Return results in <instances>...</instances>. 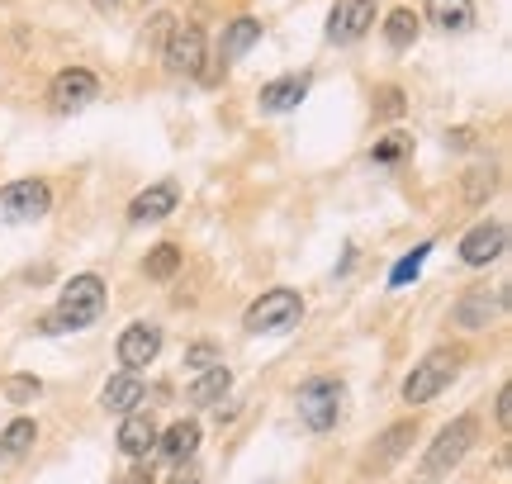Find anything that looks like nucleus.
<instances>
[{"label":"nucleus","mask_w":512,"mask_h":484,"mask_svg":"<svg viewBox=\"0 0 512 484\" xmlns=\"http://www.w3.org/2000/svg\"><path fill=\"white\" fill-rule=\"evenodd\" d=\"M427 252H432V242H422L413 257H403L399 266H394V276H389V285H413L418 280V271H422V261H427Z\"/></svg>","instance_id":"b1692460"},{"label":"nucleus","mask_w":512,"mask_h":484,"mask_svg":"<svg viewBox=\"0 0 512 484\" xmlns=\"http://www.w3.org/2000/svg\"><path fill=\"white\" fill-rule=\"evenodd\" d=\"M337 413H342V380L313 375V380L299 385V418H304L313 432L337 428Z\"/></svg>","instance_id":"f03ea898"},{"label":"nucleus","mask_w":512,"mask_h":484,"mask_svg":"<svg viewBox=\"0 0 512 484\" xmlns=\"http://www.w3.org/2000/svg\"><path fill=\"white\" fill-rule=\"evenodd\" d=\"M34 437H38L34 423H29V418H15L10 428L0 432V456H24V451L34 447Z\"/></svg>","instance_id":"5701e85b"},{"label":"nucleus","mask_w":512,"mask_h":484,"mask_svg":"<svg viewBox=\"0 0 512 484\" xmlns=\"http://www.w3.org/2000/svg\"><path fill=\"white\" fill-rule=\"evenodd\" d=\"M313 86V76L309 72H299V76H280V81H271L266 91H261V114H285L294 110L304 95H309Z\"/></svg>","instance_id":"f8f14e48"},{"label":"nucleus","mask_w":512,"mask_h":484,"mask_svg":"<svg viewBox=\"0 0 512 484\" xmlns=\"http://www.w3.org/2000/svg\"><path fill=\"white\" fill-rule=\"evenodd\" d=\"M252 43H261V19H252V15H242V19H233L228 29H223V62H233V57H242Z\"/></svg>","instance_id":"aec40b11"},{"label":"nucleus","mask_w":512,"mask_h":484,"mask_svg":"<svg viewBox=\"0 0 512 484\" xmlns=\"http://www.w3.org/2000/svg\"><path fill=\"white\" fill-rule=\"evenodd\" d=\"M498 428H503V432L512 428V390L498 394Z\"/></svg>","instance_id":"2f4dec72"},{"label":"nucleus","mask_w":512,"mask_h":484,"mask_svg":"<svg viewBox=\"0 0 512 484\" xmlns=\"http://www.w3.org/2000/svg\"><path fill=\"white\" fill-rule=\"evenodd\" d=\"M427 15H432L437 29L460 34V29H470V24H475V5H470V0H427Z\"/></svg>","instance_id":"f3484780"},{"label":"nucleus","mask_w":512,"mask_h":484,"mask_svg":"<svg viewBox=\"0 0 512 484\" xmlns=\"http://www.w3.org/2000/svg\"><path fill=\"white\" fill-rule=\"evenodd\" d=\"M157 451H162V461H171V466L195 461V451H200V428H195V423H176V428L157 432Z\"/></svg>","instance_id":"2eb2a0df"},{"label":"nucleus","mask_w":512,"mask_h":484,"mask_svg":"<svg viewBox=\"0 0 512 484\" xmlns=\"http://www.w3.org/2000/svg\"><path fill=\"white\" fill-rule=\"evenodd\" d=\"M299 318H304V299L294 295V290H266L247 309V333H285Z\"/></svg>","instance_id":"39448f33"},{"label":"nucleus","mask_w":512,"mask_h":484,"mask_svg":"<svg viewBox=\"0 0 512 484\" xmlns=\"http://www.w3.org/2000/svg\"><path fill=\"white\" fill-rule=\"evenodd\" d=\"M171 484H200V466H195V461H181L176 475H171Z\"/></svg>","instance_id":"7c9ffc66"},{"label":"nucleus","mask_w":512,"mask_h":484,"mask_svg":"<svg viewBox=\"0 0 512 484\" xmlns=\"http://www.w3.org/2000/svg\"><path fill=\"white\" fill-rule=\"evenodd\" d=\"M176 209V186L162 181V186H147L143 195H133V205H128V219L133 224H147V219H166Z\"/></svg>","instance_id":"dca6fc26"},{"label":"nucleus","mask_w":512,"mask_h":484,"mask_svg":"<svg viewBox=\"0 0 512 484\" xmlns=\"http://www.w3.org/2000/svg\"><path fill=\"white\" fill-rule=\"evenodd\" d=\"M53 209V190L48 181H34V176H24V181H10V186L0 190V219H10V224H34Z\"/></svg>","instance_id":"20e7f679"},{"label":"nucleus","mask_w":512,"mask_h":484,"mask_svg":"<svg viewBox=\"0 0 512 484\" xmlns=\"http://www.w3.org/2000/svg\"><path fill=\"white\" fill-rule=\"evenodd\" d=\"M494 309H503V299H489V295H465L456 304V323L460 328H484V323H489V318H494Z\"/></svg>","instance_id":"4be33fe9"},{"label":"nucleus","mask_w":512,"mask_h":484,"mask_svg":"<svg viewBox=\"0 0 512 484\" xmlns=\"http://www.w3.org/2000/svg\"><path fill=\"white\" fill-rule=\"evenodd\" d=\"M456 371H460V361H456V352H427L408 371V380H403V399L408 404H427V399H437L451 380H456Z\"/></svg>","instance_id":"7ed1b4c3"},{"label":"nucleus","mask_w":512,"mask_h":484,"mask_svg":"<svg viewBox=\"0 0 512 484\" xmlns=\"http://www.w3.org/2000/svg\"><path fill=\"white\" fill-rule=\"evenodd\" d=\"M370 157H375V162H399V157H403V138H384Z\"/></svg>","instance_id":"c756f323"},{"label":"nucleus","mask_w":512,"mask_h":484,"mask_svg":"<svg viewBox=\"0 0 512 484\" xmlns=\"http://www.w3.org/2000/svg\"><path fill=\"white\" fill-rule=\"evenodd\" d=\"M38 390H43L38 375H10V380H5V399H10V404H29V399H38Z\"/></svg>","instance_id":"393cba45"},{"label":"nucleus","mask_w":512,"mask_h":484,"mask_svg":"<svg viewBox=\"0 0 512 484\" xmlns=\"http://www.w3.org/2000/svg\"><path fill=\"white\" fill-rule=\"evenodd\" d=\"M233 390V371L228 366H209V371L190 385V404H200V409H209V404H219L223 394Z\"/></svg>","instance_id":"a211bd4d"},{"label":"nucleus","mask_w":512,"mask_h":484,"mask_svg":"<svg viewBox=\"0 0 512 484\" xmlns=\"http://www.w3.org/2000/svg\"><path fill=\"white\" fill-rule=\"evenodd\" d=\"M171 15H152V29L143 34V48H166V38H171Z\"/></svg>","instance_id":"cd10ccee"},{"label":"nucleus","mask_w":512,"mask_h":484,"mask_svg":"<svg viewBox=\"0 0 512 484\" xmlns=\"http://www.w3.org/2000/svg\"><path fill=\"white\" fill-rule=\"evenodd\" d=\"M105 314V280L100 276H72L67 280V290H62V299H57L53 314L38 318V333H81V328H91L95 318Z\"/></svg>","instance_id":"f257e3e1"},{"label":"nucleus","mask_w":512,"mask_h":484,"mask_svg":"<svg viewBox=\"0 0 512 484\" xmlns=\"http://www.w3.org/2000/svg\"><path fill=\"white\" fill-rule=\"evenodd\" d=\"M95 95H100V81H95V72H86V67H67V72L53 76L48 105H53L57 114H81L95 100Z\"/></svg>","instance_id":"423d86ee"},{"label":"nucleus","mask_w":512,"mask_h":484,"mask_svg":"<svg viewBox=\"0 0 512 484\" xmlns=\"http://www.w3.org/2000/svg\"><path fill=\"white\" fill-rule=\"evenodd\" d=\"M143 271H147V280H171L181 271V247H176V242H157V247L147 252Z\"/></svg>","instance_id":"412c9836"},{"label":"nucleus","mask_w":512,"mask_h":484,"mask_svg":"<svg viewBox=\"0 0 512 484\" xmlns=\"http://www.w3.org/2000/svg\"><path fill=\"white\" fill-rule=\"evenodd\" d=\"M119 361H124V371H143V366H152L157 361V352H162V328H152V323H133V328H124L119 333Z\"/></svg>","instance_id":"9d476101"},{"label":"nucleus","mask_w":512,"mask_h":484,"mask_svg":"<svg viewBox=\"0 0 512 484\" xmlns=\"http://www.w3.org/2000/svg\"><path fill=\"white\" fill-rule=\"evenodd\" d=\"M413 423H399V428H389V442H384L380 451H375V461H389V456H399L403 447H408V437H413Z\"/></svg>","instance_id":"a878e982"},{"label":"nucleus","mask_w":512,"mask_h":484,"mask_svg":"<svg viewBox=\"0 0 512 484\" xmlns=\"http://www.w3.org/2000/svg\"><path fill=\"white\" fill-rule=\"evenodd\" d=\"M418 34H422V24H418V15H413L408 5H399V10H389V15H384V43H389V48H413Z\"/></svg>","instance_id":"6ab92c4d"},{"label":"nucleus","mask_w":512,"mask_h":484,"mask_svg":"<svg viewBox=\"0 0 512 484\" xmlns=\"http://www.w3.org/2000/svg\"><path fill=\"white\" fill-rule=\"evenodd\" d=\"M143 394H147V385L138 380V371H119V375H110V380H105L100 404H105L110 413H133L138 404H143Z\"/></svg>","instance_id":"4468645a"},{"label":"nucleus","mask_w":512,"mask_h":484,"mask_svg":"<svg viewBox=\"0 0 512 484\" xmlns=\"http://www.w3.org/2000/svg\"><path fill=\"white\" fill-rule=\"evenodd\" d=\"M95 10H114V5H119V0H91Z\"/></svg>","instance_id":"72a5a7b5"},{"label":"nucleus","mask_w":512,"mask_h":484,"mask_svg":"<svg viewBox=\"0 0 512 484\" xmlns=\"http://www.w3.org/2000/svg\"><path fill=\"white\" fill-rule=\"evenodd\" d=\"M162 53H166V72L200 76L204 72V29L200 24H176Z\"/></svg>","instance_id":"6e6552de"},{"label":"nucleus","mask_w":512,"mask_h":484,"mask_svg":"<svg viewBox=\"0 0 512 484\" xmlns=\"http://www.w3.org/2000/svg\"><path fill=\"white\" fill-rule=\"evenodd\" d=\"M399 110H403V95L389 86V91H384V100H380V114H389V119H394Z\"/></svg>","instance_id":"473e14b6"},{"label":"nucleus","mask_w":512,"mask_h":484,"mask_svg":"<svg viewBox=\"0 0 512 484\" xmlns=\"http://www.w3.org/2000/svg\"><path fill=\"white\" fill-rule=\"evenodd\" d=\"M375 24V0H337L328 15V38L332 43H361Z\"/></svg>","instance_id":"1a4fd4ad"},{"label":"nucleus","mask_w":512,"mask_h":484,"mask_svg":"<svg viewBox=\"0 0 512 484\" xmlns=\"http://www.w3.org/2000/svg\"><path fill=\"white\" fill-rule=\"evenodd\" d=\"M503 242H508V228L503 224H479L460 242V261L465 266H489V261L503 257Z\"/></svg>","instance_id":"9b49d317"},{"label":"nucleus","mask_w":512,"mask_h":484,"mask_svg":"<svg viewBox=\"0 0 512 484\" xmlns=\"http://www.w3.org/2000/svg\"><path fill=\"white\" fill-rule=\"evenodd\" d=\"M484 190H494V171L475 167V171H470V186H465V200H470V205H479V200H484Z\"/></svg>","instance_id":"bb28decb"},{"label":"nucleus","mask_w":512,"mask_h":484,"mask_svg":"<svg viewBox=\"0 0 512 484\" xmlns=\"http://www.w3.org/2000/svg\"><path fill=\"white\" fill-rule=\"evenodd\" d=\"M470 447H475V418H456V423H451V428L432 442V451H427L422 470H427V475H446V470L460 466V456H465Z\"/></svg>","instance_id":"0eeeda50"},{"label":"nucleus","mask_w":512,"mask_h":484,"mask_svg":"<svg viewBox=\"0 0 512 484\" xmlns=\"http://www.w3.org/2000/svg\"><path fill=\"white\" fill-rule=\"evenodd\" d=\"M214 347H209V342H195V347H190V352H185V361H190V366H195V371H209V366H214Z\"/></svg>","instance_id":"c85d7f7f"},{"label":"nucleus","mask_w":512,"mask_h":484,"mask_svg":"<svg viewBox=\"0 0 512 484\" xmlns=\"http://www.w3.org/2000/svg\"><path fill=\"white\" fill-rule=\"evenodd\" d=\"M157 447V418L143 409L124 413V428H119V451L124 456H147V451Z\"/></svg>","instance_id":"ddd939ff"}]
</instances>
